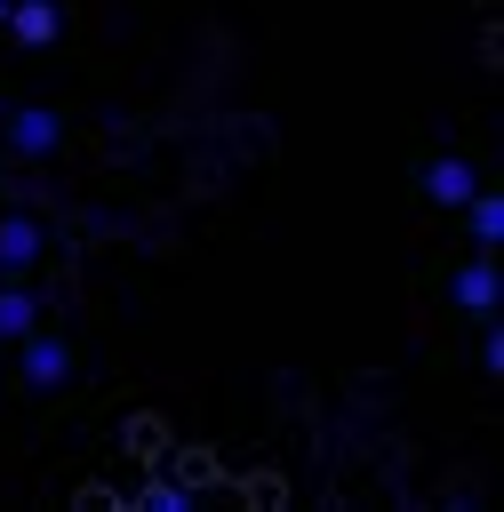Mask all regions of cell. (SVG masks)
I'll list each match as a JSON object with an SVG mask.
<instances>
[{
	"instance_id": "6da1fadb",
	"label": "cell",
	"mask_w": 504,
	"mask_h": 512,
	"mask_svg": "<svg viewBox=\"0 0 504 512\" xmlns=\"http://www.w3.org/2000/svg\"><path fill=\"white\" fill-rule=\"evenodd\" d=\"M8 352H16V376H24L32 392H64V376H72V344H64V336L32 328V336H16Z\"/></svg>"
},
{
	"instance_id": "7a4b0ae2",
	"label": "cell",
	"mask_w": 504,
	"mask_h": 512,
	"mask_svg": "<svg viewBox=\"0 0 504 512\" xmlns=\"http://www.w3.org/2000/svg\"><path fill=\"white\" fill-rule=\"evenodd\" d=\"M448 296H456V312H472V320H496V248H472V256L456 264Z\"/></svg>"
},
{
	"instance_id": "3957f363",
	"label": "cell",
	"mask_w": 504,
	"mask_h": 512,
	"mask_svg": "<svg viewBox=\"0 0 504 512\" xmlns=\"http://www.w3.org/2000/svg\"><path fill=\"white\" fill-rule=\"evenodd\" d=\"M16 48H56L64 40V8L56 0H8V24H0Z\"/></svg>"
},
{
	"instance_id": "277c9868",
	"label": "cell",
	"mask_w": 504,
	"mask_h": 512,
	"mask_svg": "<svg viewBox=\"0 0 504 512\" xmlns=\"http://www.w3.org/2000/svg\"><path fill=\"white\" fill-rule=\"evenodd\" d=\"M64 144V120L48 112V104H24V112H8V152H24V160H48Z\"/></svg>"
},
{
	"instance_id": "5b68a950",
	"label": "cell",
	"mask_w": 504,
	"mask_h": 512,
	"mask_svg": "<svg viewBox=\"0 0 504 512\" xmlns=\"http://www.w3.org/2000/svg\"><path fill=\"white\" fill-rule=\"evenodd\" d=\"M32 264H40V224L24 208H8L0 216V280H24Z\"/></svg>"
},
{
	"instance_id": "8992f818",
	"label": "cell",
	"mask_w": 504,
	"mask_h": 512,
	"mask_svg": "<svg viewBox=\"0 0 504 512\" xmlns=\"http://www.w3.org/2000/svg\"><path fill=\"white\" fill-rule=\"evenodd\" d=\"M472 184H480V168H472V160H456V152H440V160L424 168V200H432V208H464V200H472Z\"/></svg>"
},
{
	"instance_id": "52a82bcc",
	"label": "cell",
	"mask_w": 504,
	"mask_h": 512,
	"mask_svg": "<svg viewBox=\"0 0 504 512\" xmlns=\"http://www.w3.org/2000/svg\"><path fill=\"white\" fill-rule=\"evenodd\" d=\"M40 328V296L24 288V280H0V344H16V336H32Z\"/></svg>"
},
{
	"instance_id": "ba28073f",
	"label": "cell",
	"mask_w": 504,
	"mask_h": 512,
	"mask_svg": "<svg viewBox=\"0 0 504 512\" xmlns=\"http://www.w3.org/2000/svg\"><path fill=\"white\" fill-rule=\"evenodd\" d=\"M464 232H472V248H496V240H504V200H496L488 184H472V200H464Z\"/></svg>"
},
{
	"instance_id": "9c48e42d",
	"label": "cell",
	"mask_w": 504,
	"mask_h": 512,
	"mask_svg": "<svg viewBox=\"0 0 504 512\" xmlns=\"http://www.w3.org/2000/svg\"><path fill=\"white\" fill-rule=\"evenodd\" d=\"M136 512H200V488H192V480H176V472H160V480H144V488H136Z\"/></svg>"
},
{
	"instance_id": "30bf717a",
	"label": "cell",
	"mask_w": 504,
	"mask_h": 512,
	"mask_svg": "<svg viewBox=\"0 0 504 512\" xmlns=\"http://www.w3.org/2000/svg\"><path fill=\"white\" fill-rule=\"evenodd\" d=\"M0 24H8V0H0Z\"/></svg>"
},
{
	"instance_id": "8fae6325",
	"label": "cell",
	"mask_w": 504,
	"mask_h": 512,
	"mask_svg": "<svg viewBox=\"0 0 504 512\" xmlns=\"http://www.w3.org/2000/svg\"><path fill=\"white\" fill-rule=\"evenodd\" d=\"M0 360H8V344H0Z\"/></svg>"
}]
</instances>
